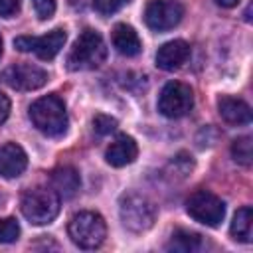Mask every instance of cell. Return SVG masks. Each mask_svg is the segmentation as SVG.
<instances>
[{"mask_svg": "<svg viewBox=\"0 0 253 253\" xmlns=\"http://www.w3.org/2000/svg\"><path fill=\"white\" fill-rule=\"evenodd\" d=\"M30 119L34 126L47 136H61L67 130V113L65 105L57 95H47L32 103Z\"/></svg>", "mask_w": 253, "mask_h": 253, "instance_id": "1", "label": "cell"}, {"mask_svg": "<svg viewBox=\"0 0 253 253\" xmlns=\"http://www.w3.org/2000/svg\"><path fill=\"white\" fill-rule=\"evenodd\" d=\"M107 57V47L99 32L85 30L73 43L69 55H67V67L71 71L81 69H95L99 67Z\"/></svg>", "mask_w": 253, "mask_h": 253, "instance_id": "2", "label": "cell"}, {"mask_svg": "<svg viewBox=\"0 0 253 253\" xmlns=\"http://www.w3.org/2000/svg\"><path fill=\"white\" fill-rule=\"evenodd\" d=\"M20 208L30 223L45 225L59 213V196L51 188H32L22 196Z\"/></svg>", "mask_w": 253, "mask_h": 253, "instance_id": "3", "label": "cell"}, {"mask_svg": "<svg viewBox=\"0 0 253 253\" xmlns=\"http://www.w3.org/2000/svg\"><path fill=\"white\" fill-rule=\"evenodd\" d=\"M121 221L128 231L142 233L154 225L156 219V206L142 194H125L119 204Z\"/></svg>", "mask_w": 253, "mask_h": 253, "instance_id": "4", "label": "cell"}, {"mask_svg": "<svg viewBox=\"0 0 253 253\" xmlns=\"http://www.w3.org/2000/svg\"><path fill=\"white\" fill-rule=\"evenodd\" d=\"M67 233L81 249H97L107 235L105 219L97 211H79L69 219Z\"/></svg>", "mask_w": 253, "mask_h": 253, "instance_id": "5", "label": "cell"}, {"mask_svg": "<svg viewBox=\"0 0 253 253\" xmlns=\"http://www.w3.org/2000/svg\"><path fill=\"white\" fill-rule=\"evenodd\" d=\"M186 210L190 217L210 227H217L225 217V204L208 190L194 192L186 202Z\"/></svg>", "mask_w": 253, "mask_h": 253, "instance_id": "6", "label": "cell"}, {"mask_svg": "<svg viewBox=\"0 0 253 253\" xmlns=\"http://www.w3.org/2000/svg\"><path fill=\"white\" fill-rule=\"evenodd\" d=\"M194 107V93L188 85L180 81H170L164 85L158 97V111L168 119H180L188 115Z\"/></svg>", "mask_w": 253, "mask_h": 253, "instance_id": "7", "label": "cell"}, {"mask_svg": "<svg viewBox=\"0 0 253 253\" xmlns=\"http://www.w3.org/2000/svg\"><path fill=\"white\" fill-rule=\"evenodd\" d=\"M65 38H67L65 30L55 28V30L47 32L45 36H20V38L14 40V45H16V49H20L24 53L34 51L40 59L49 61L61 51V47L65 43Z\"/></svg>", "mask_w": 253, "mask_h": 253, "instance_id": "8", "label": "cell"}, {"mask_svg": "<svg viewBox=\"0 0 253 253\" xmlns=\"http://www.w3.org/2000/svg\"><path fill=\"white\" fill-rule=\"evenodd\" d=\"M184 6L176 0H150L144 8V22L154 32H166L180 24Z\"/></svg>", "mask_w": 253, "mask_h": 253, "instance_id": "9", "label": "cell"}, {"mask_svg": "<svg viewBox=\"0 0 253 253\" xmlns=\"http://www.w3.org/2000/svg\"><path fill=\"white\" fill-rule=\"evenodd\" d=\"M4 79L16 91H34V89H40L45 85L47 73L38 65L18 63V65H12L6 69Z\"/></svg>", "mask_w": 253, "mask_h": 253, "instance_id": "10", "label": "cell"}, {"mask_svg": "<svg viewBox=\"0 0 253 253\" xmlns=\"http://www.w3.org/2000/svg\"><path fill=\"white\" fill-rule=\"evenodd\" d=\"M28 166V156L24 148L16 142L0 144V176L18 178Z\"/></svg>", "mask_w": 253, "mask_h": 253, "instance_id": "11", "label": "cell"}, {"mask_svg": "<svg viewBox=\"0 0 253 253\" xmlns=\"http://www.w3.org/2000/svg\"><path fill=\"white\" fill-rule=\"evenodd\" d=\"M190 57V45L184 40H172L166 42L156 51V65L164 71H174L182 67Z\"/></svg>", "mask_w": 253, "mask_h": 253, "instance_id": "12", "label": "cell"}, {"mask_svg": "<svg viewBox=\"0 0 253 253\" xmlns=\"http://www.w3.org/2000/svg\"><path fill=\"white\" fill-rule=\"evenodd\" d=\"M136 154H138V146L134 142L132 136L128 134H119L107 148L105 152V158L111 166L115 168H121V166H126V164H132L136 160Z\"/></svg>", "mask_w": 253, "mask_h": 253, "instance_id": "13", "label": "cell"}, {"mask_svg": "<svg viewBox=\"0 0 253 253\" xmlns=\"http://www.w3.org/2000/svg\"><path fill=\"white\" fill-rule=\"evenodd\" d=\"M217 109L221 119L229 125H247L251 121V107L243 99L225 95L217 101Z\"/></svg>", "mask_w": 253, "mask_h": 253, "instance_id": "14", "label": "cell"}, {"mask_svg": "<svg viewBox=\"0 0 253 253\" xmlns=\"http://www.w3.org/2000/svg\"><path fill=\"white\" fill-rule=\"evenodd\" d=\"M81 186V178L73 166H59L51 172V190L59 198H73Z\"/></svg>", "mask_w": 253, "mask_h": 253, "instance_id": "15", "label": "cell"}, {"mask_svg": "<svg viewBox=\"0 0 253 253\" xmlns=\"http://www.w3.org/2000/svg\"><path fill=\"white\" fill-rule=\"evenodd\" d=\"M113 45L117 47L119 53H123L126 57H134L142 49L138 34L128 24H117L115 26V30H113Z\"/></svg>", "mask_w": 253, "mask_h": 253, "instance_id": "16", "label": "cell"}, {"mask_svg": "<svg viewBox=\"0 0 253 253\" xmlns=\"http://www.w3.org/2000/svg\"><path fill=\"white\" fill-rule=\"evenodd\" d=\"M251 225H253V211L249 206L239 208L231 221V237L243 243L251 241Z\"/></svg>", "mask_w": 253, "mask_h": 253, "instance_id": "17", "label": "cell"}, {"mask_svg": "<svg viewBox=\"0 0 253 253\" xmlns=\"http://www.w3.org/2000/svg\"><path fill=\"white\" fill-rule=\"evenodd\" d=\"M202 245V239L198 233H192V231H184V229H178L176 233H172L166 249L170 251H180V253H192V251H198Z\"/></svg>", "mask_w": 253, "mask_h": 253, "instance_id": "18", "label": "cell"}, {"mask_svg": "<svg viewBox=\"0 0 253 253\" xmlns=\"http://www.w3.org/2000/svg\"><path fill=\"white\" fill-rule=\"evenodd\" d=\"M231 156L241 166H251L253 150H251V136H239L231 144Z\"/></svg>", "mask_w": 253, "mask_h": 253, "instance_id": "19", "label": "cell"}, {"mask_svg": "<svg viewBox=\"0 0 253 253\" xmlns=\"http://www.w3.org/2000/svg\"><path fill=\"white\" fill-rule=\"evenodd\" d=\"M20 237V225L14 217L0 219V243H12Z\"/></svg>", "mask_w": 253, "mask_h": 253, "instance_id": "20", "label": "cell"}, {"mask_svg": "<svg viewBox=\"0 0 253 253\" xmlns=\"http://www.w3.org/2000/svg\"><path fill=\"white\" fill-rule=\"evenodd\" d=\"M93 128L97 134H111L117 128V119L109 117V115H95L93 119Z\"/></svg>", "mask_w": 253, "mask_h": 253, "instance_id": "21", "label": "cell"}, {"mask_svg": "<svg viewBox=\"0 0 253 253\" xmlns=\"http://www.w3.org/2000/svg\"><path fill=\"white\" fill-rule=\"evenodd\" d=\"M32 4L40 20H49L55 12V0H32Z\"/></svg>", "mask_w": 253, "mask_h": 253, "instance_id": "22", "label": "cell"}, {"mask_svg": "<svg viewBox=\"0 0 253 253\" xmlns=\"http://www.w3.org/2000/svg\"><path fill=\"white\" fill-rule=\"evenodd\" d=\"M22 0H0V16L2 18H12L20 12Z\"/></svg>", "mask_w": 253, "mask_h": 253, "instance_id": "23", "label": "cell"}, {"mask_svg": "<svg viewBox=\"0 0 253 253\" xmlns=\"http://www.w3.org/2000/svg\"><path fill=\"white\" fill-rule=\"evenodd\" d=\"M126 0H95V8L101 12V14H113V12H117L123 4H125Z\"/></svg>", "mask_w": 253, "mask_h": 253, "instance_id": "24", "label": "cell"}, {"mask_svg": "<svg viewBox=\"0 0 253 253\" xmlns=\"http://www.w3.org/2000/svg\"><path fill=\"white\" fill-rule=\"evenodd\" d=\"M8 115H10V101L4 93H0V125L8 119Z\"/></svg>", "mask_w": 253, "mask_h": 253, "instance_id": "25", "label": "cell"}, {"mask_svg": "<svg viewBox=\"0 0 253 253\" xmlns=\"http://www.w3.org/2000/svg\"><path fill=\"white\" fill-rule=\"evenodd\" d=\"M215 4H219L221 8H233L239 4V0H215Z\"/></svg>", "mask_w": 253, "mask_h": 253, "instance_id": "26", "label": "cell"}, {"mask_svg": "<svg viewBox=\"0 0 253 253\" xmlns=\"http://www.w3.org/2000/svg\"><path fill=\"white\" fill-rule=\"evenodd\" d=\"M0 55H2V38H0Z\"/></svg>", "mask_w": 253, "mask_h": 253, "instance_id": "27", "label": "cell"}]
</instances>
